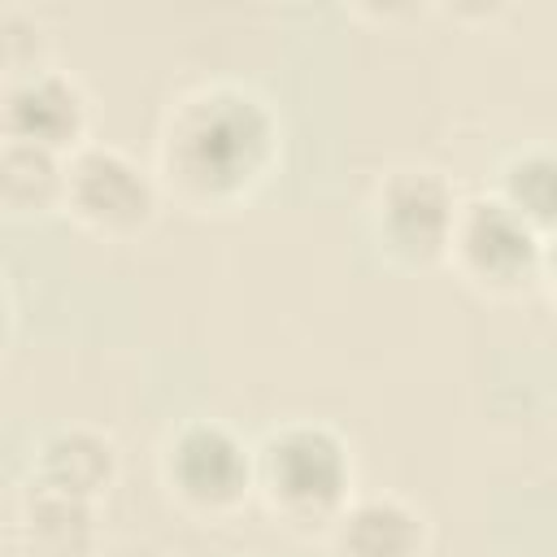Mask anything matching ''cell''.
<instances>
[{"label":"cell","mask_w":557,"mask_h":557,"mask_svg":"<svg viewBox=\"0 0 557 557\" xmlns=\"http://www.w3.org/2000/svg\"><path fill=\"white\" fill-rule=\"evenodd\" d=\"M270 148V113L231 87L183 104L170 131V165L200 191H226L248 178Z\"/></svg>","instance_id":"cell-1"},{"label":"cell","mask_w":557,"mask_h":557,"mask_svg":"<svg viewBox=\"0 0 557 557\" xmlns=\"http://www.w3.org/2000/svg\"><path fill=\"white\" fill-rule=\"evenodd\" d=\"M265 474L283 505L326 509L348 483V457L339 440L322 426H292L265 448Z\"/></svg>","instance_id":"cell-2"},{"label":"cell","mask_w":557,"mask_h":557,"mask_svg":"<svg viewBox=\"0 0 557 557\" xmlns=\"http://www.w3.org/2000/svg\"><path fill=\"white\" fill-rule=\"evenodd\" d=\"M70 196L83 218L104 226H131L148 213L152 187L148 178L113 148H87L70 170Z\"/></svg>","instance_id":"cell-3"},{"label":"cell","mask_w":557,"mask_h":557,"mask_svg":"<svg viewBox=\"0 0 557 557\" xmlns=\"http://www.w3.org/2000/svg\"><path fill=\"white\" fill-rule=\"evenodd\" d=\"M170 470L178 479V487L196 500H231L244 479H248V457L239 448V440L213 422H196L174 440V457Z\"/></svg>","instance_id":"cell-4"},{"label":"cell","mask_w":557,"mask_h":557,"mask_svg":"<svg viewBox=\"0 0 557 557\" xmlns=\"http://www.w3.org/2000/svg\"><path fill=\"white\" fill-rule=\"evenodd\" d=\"M383 222L392 239L409 252H431L444 244L453 226V200L448 187L431 170H400L383 187Z\"/></svg>","instance_id":"cell-5"},{"label":"cell","mask_w":557,"mask_h":557,"mask_svg":"<svg viewBox=\"0 0 557 557\" xmlns=\"http://www.w3.org/2000/svg\"><path fill=\"white\" fill-rule=\"evenodd\" d=\"M461 248L466 257L483 270V274H518L531 257H535V239H531V222L505 205V200H479L466 209L461 218Z\"/></svg>","instance_id":"cell-6"},{"label":"cell","mask_w":557,"mask_h":557,"mask_svg":"<svg viewBox=\"0 0 557 557\" xmlns=\"http://www.w3.org/2000/svg\"><path fill=\"white\" fill-rule=\"evenodd\" d=\"M9 126L17 139L52 148L78 126V91L57 74H30L9 91Z\"/></svg>","instance_id":"cell-7"},{"label":"cell","mask_w":557,"mask_h":557,"mask_svg":"<svg viewBox=\"0 0 557 557\" xmlns=\"http://www.w3.org/2000/svg\"><path fill=\"white\" fill-rule=\"evenodd\" d=\"M339 540L352 557H413L422 522L400 500H361L344 518Z\"/></svg>","instance_id":"cell-8"},{"label":"cell","mask_w":557,"mask_h":557,"mask_svg":"<svg viewBox=\"0 0 557 557\" xmlns=\"http://www.w3.org/2000/svg\"><path fill=\"white\" fill-rule=\"evenodd\" d=\"M113 470V448L91 431H61L44 444V483L65 492H96Z\"/></svg>","instance_id":"cell-9"},{"label":"cell","mask_w":557,"mask_h":557,"mask_svg":"<svg viewBox=\"0 0 557 557\" xmlns=\"http://www.w3.org/2000/svg\"><path fill=\"white\" fill-rule=\"evenodd\" d=\"M87 500L78 492H65L57 483H39V492L30 496V531L48 544V548H83L87 540Z\"/></svg>","instance_id":"cell-10"},{"label":"cell","mask_w":557,"mask_h":557,"mask_svg":"<svg viewBox=\"0 0 557 557\" xmlns=\"http://www.w3.org/2000/svg\"><path fill=\"white\" fill-rule=\"evenodd\" d=\"M509 205L527 222H557V152H527L509 165Z\"/></svg>","instance_id":"cell-11"},{"label":"cell","mask_w":557,"mask_h":557,"mask_svg":"<svg viewBox=\"0 0 557 557\" xmlns=\"http://www.w3.org/2000/svg\"><path fill=\"white\" fill-rule=\"evenodd\" d=\"M0 183L9 200H44L57 183L52 148L30 144V139H9L0 157Z\"/></svg>","instance_id":"cell-12"},{"label":"cell","mask_w":557,"mask_h":557,"mask_svg":"<svg viewBox=\"0 0 557 557\" xmlns=\"http://www.w3.org/2000/svg\"><path fill=\"white\" fill-rule=\"evenodd\" d=\"M553 278H557V248H553Z\"/></svg>","instance_id":"cell-13"}]
</instances>
